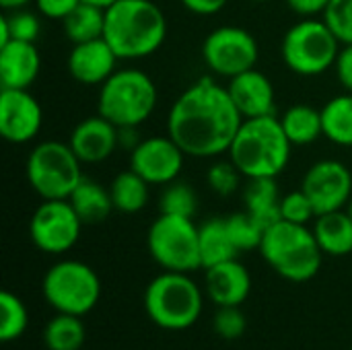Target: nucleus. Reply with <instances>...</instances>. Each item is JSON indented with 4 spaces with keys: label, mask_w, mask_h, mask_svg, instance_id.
Wrapping results in <instances>:
<instances>
[{
    "label": "nucleus",
    "mask_w": 352,
    "mask_h": 350,
    "mask_svg": "<svg viewBox=\"0 0 352 350\" xmlns=\"http://www.w3.org/2000/svg\"><path fill=\"white\" fill-rule=\"evenodd\" d=\"M109 194L113 206L122 215H136L140 212L151 198V184L140 177L136 171L128 169L118 173L109 184Z\"/></svg>",
    "instance_id": "nucleus-26"
},
{
    "label": "nucleus",
    "mask_w": 352,
    "mask_h": 350,
    "mask_svg": "<svg viewBox=\"0 0 352 350\" xmlns=\"http://www.w3.org/2000/svg\"><path fill=\"white\" fill-rule=\"evenodd\" d=\"M260 254L266 264L289 283H307L318 276L324 252L307 225L278 221L264 231Z\"/></svg>",
    "instance_id": "nucleus-4"
},
{
    "label": "nucleus",
    "mask_w": 352,
    "mask_h": 350,
    "mask_svg": "<svg viewBox=\"0 0 352 350\" xmlns=\"http://www.w3.org/2000/svg\"><path fill=\"white\" fill-rule=\"evenodd\" d=\"M159 91L155 80L138 68H118L97 95V111L118 128H140L157 109Z\"/></svg>",
    "instance_id": "nucleus-6"
},
{
    "label": "nucleus",
    "mask_w": 352,
    "mask_h": 350,
    "mask_svg": "<svg viewBox=\"0 0 352 350\" xmlns=\"http://www.w3.org/2000/svg\"><path fill=\"white\" fill-rule=\"evenodd\" d=\"M198 239H200V258L202 268H210L214 264L235 260L239 256V250L235 248L225 217H214L198 225Z\"/></svg>",
    "instance_id": "nucleus-24"
},
{
    "label": "nucleus",
    "mask_w": 352,
    "mask_h": 350,
    "mask_svg": "<svg viewBox=\"0 0 352 350\" xmlns=\"http://www.w3.org/2000/svg\"><path fill=\"white\" fill-rule=\"evenodd\" d=\"M225 223H227L229 235H231L235 248L239 250V254L260 250L266 229L248 210H239V212L225 217Z\"/></svg>",
    "instance_id": "nucleus-32"
},
{
    "label": "nucleus",
    "mask_w": 352,
    "mask_h": 350,
    "mask_svg": "<svg viewBox=\"0 0 352 350\" xmlns=\"http://www.w3.org/2000/svg\"><path fill=\"white\" fill-rule=\"evenodd\" d=\"M64 33L72 43H85L103 37L105 29V8L80 2L64 21H62Z\"/></svg>",
    "instance_id": "nucleus-29"
},
{
    "label": "nucleus",
    "mask_w": 352,
    "mask_h": 350,
    "mask_svg": "<svg viewBox=\"0 0 352 350\" xmlns=\"http://www.w3.org/2000/svg\"><path fill=\"white\" fill-rule=\"evenodd\" d=\"M322 19L342 45L352 43V0H330Z\"/></svg>",
    "instance_id": "nucleus-36"
},
{
    "label": "nucleus",
    "mask_w": 352,
    "mask_h": 350,
    "mask_svg": "<svg viewBox=\"0 0 352 350\" xmlns=\"http://www.w3.org/2000/svg\"><path fill=\"white\" fill-rule=\"evenodd\" d=\"M204 295V289L188 272L163 270L144 289V311L161 330L182 332L202 316Z\"/></svg>",
    "instance_id": "nucleus-5"
},
{
    "label": "nucleus",
    "mask_w": 352,
    "mask_h": 350,
    "mask_svg": "<svg viewBox=\"0 0 352 350\" xmlns=\"http://www.w3.org/2000/svg\"><path fill=\"white\" fill-rule=\"evenodd\" d=\"M280 124L293 146H307L324 136L322 109L305 103H297L285 109V113L280 116Z\"/></svg>",
    "instance_id": "nucleus-25"
},
{
    "label": "nucleus",
    "mask_w": 352,
    "mask_h": 350,
    "mask_svg": "<svg viewBox=\"0 0 352 350\" xmlns=\"http://www.w3.org/2000/svg\"><path fill=\"white\" fill-rule=\"evenodd\" d=\"M142 142L140 134H138V128L136 126H124V128H118V144L120 149L124 151H134L138 144Z\"/></svg>",
    "instance_id": "nucleus-42"
},
{
    "label": "nucleus",
    "mask_w": 352,
    "mask_h": 350,
    "mask_svg": "<svg viewBox=\"0 0 352 350\" xmlns=\"http://www.w3.org/2000/svg\"><path fill=\"white\" fill-rule=\"evenodd\" d=\"M31 0H0V6L4 10H16V8H25Z\"/></svg>",
    "instance_id": "nucleus-43"
},
{
    "label": "nucleus",
    "mask_w": 352,
    "mask_h": 350,
    "mask_svg": "<svg viewBox=\"0 0 352 350\" xmlns=\"http://www.w3.org/2000/svg\"><path fill=\"white\" fill-rule=\"evenodd\" d=\"M204 293L217 307H241L252 293V274L235 258L204 268Z\"/></svg>",
    "instance_id": "nucleus-18"
},
{
    "label": "nucleus",
    "mask_w": 352,
    "mask_h": 350,
    "mask_svg": "<svg viewBox=\"0 0 352 350\" xmlns=\"http://www.w3.org/2000/svg\"><path fill=\"white\" fill-rule=\"evenodd\" d=\"M184 4L186 10H190L192 14H198V17H212V14H219L229 0H179Z\"/></svg>",
    "instance_id": "nucleus-41"
},
{
    "label": "nucleus",
    "mask_w": 352,
    "mask_h": 350,
    "mask_svg": "<svg viewBox=\"0 0 352 350\" xmlns=\"http://www.w3.org/2000/svg\"><path fill=\"white\" fill-rule=\"evenodd\" d=\"M33 2L41 17L54 19V21H64L82 0H33Z\"/></svg>",
    "instance_id": "nucleus-38"
},
{
    "label": "nucleus",
    "mask_w": 352,
    "mask_h": 350,
    "mask_svg": "<svg viewBox=\"0 0 352 350\" xmlns=\"http://www.w3.org/2000/svg\"><path fill=\"white\" fill-rule=\"evenodd\" d=\"M103 39L120 60H142L167 39V17L153 0H118L105 8Z\"/></svg>",
    "instance_id": "nucleus-2"
},
{
    "label": "nucleus",
    "mask_w": 352,
    "mask_h": 350,
    "mask_svg": "<svg viewBox=\"0 0 352 350\" xmlns=\"http://www.w3.org/2000/svg\"><path fill=\"white\" fill-rule=\"evenodd\" d=\"M41 338L47 350H80L87 340V330L80 316L56 314L43 326Z\"/></svg>",
    "instance_id": "nucleus-28"
},
{
    "label": "nucleus",
    "mask_w": 352,
    "mask_h": 350,
    "mask_svg": "<svg viewBox=\"0 0 352 350\" xmlns=\"http://www.w3.org/2000/svg\"><path fill=\"white\" fill-rule=\"evenodd\" d=\"M25 175L41 200H68L80 184L82 163L68 142L43 140L27 155Z\"/></svg>",
    "instance_id": "nucleus-8"
},
{
    "label": "nucleus",
    "mask_w": 352,
    "mask_h": 350,
    "mask_svg": "<svg viewBox=\"0 0 352 350\" xmlns=\"http://www.w3.org/2000/svg\"><path fill=\"white\" fill-rule=\"evenodd\" d=\"M43 126V109L29 89H0V136L10 144H27Z\"/></svg>",
    "instance_id": "nucleus-15"
},
{
    "label": "nucleus",
    "mask_w": 352,
    "mask_h": 350,
    "mask_svg": "<svg viewBox=\"0 0 352 350\" xmlns=\"http://www.w3.org/2000/svg\"><path fill=\"white\" fill-rule=\"evenodd\" d=\"M316 208L307 194L299 188L295 192H289L280 198V219L297 225H309L316 219Z\"/></svg>",
    "instance_id": "nucleus-35"
},
{
    "label": "nucleus",
    "mask_w": 352,
    "mask_h": 350,
    "mask_svg": "<svg viewBox=\"0 0 352 350\" xmlns=\"http://www.w3.org/2000/svg\"><path fill=\"white\" fill-rule=\"evenodd\" d=\"M243 124L229 89L212 76H202L186 87L167 113V134L194 159H214L229 153Z\"/></svg>",
    "instance_id": "nucleus-1"
},
{
    "label": "nucleus",
    "mask_w": 352,
    "mask_h": 350,
    "mask_svg": "<svg viewBox=\"0 0 352 350\" xmlns=\"http://www.w3.org/2000/svg\"><path fill=\"white\" fill-rule=\"evenodd\" d=\"M324 138L336 146H352V93H340L322 107Z\"/></svg>",
    "instance_id": "nucleus-27"
},
{
    "label": "nucleus",
    "mask_w": 352,
    "mask_h": 350,
    "mask_svg": "<svg viewBox=\"0 0 352 350\" xmlns=\"http://www.w3.org/2000/svg\"><path fill=\"white\" fill-rule=\"evenodd\" d=\"M260 45L252 31L237 25H221L202 41V60L206 68L223 78H233L256 68Z\"/></svg>",
    "instance_id": "nucleus-11"
},
{
    "label": "nucleus",
    "mask_w": 352,
    "mask_h": 350,
    "mask_svg": "<svg viewBox=\"0 0 352 350\" xmlns=\"http://www.w3.org/2000/svg\"><path fill=\"white\" fill-rule=\"evenodd\" d=\"M291 149L293 144L276 113L248 118L231 142L229 159L245 179L278 177L289 167Z\"/></svg>",
    "instance_id": "nucleus-3"
},
{
    "label": "nucleus",
    "mask_w": 352,
    "mask_h": 350,
    "mask_svg": "<svg viewBox=\"0 0 352 350\" xmlns=\"http://www.w3.org/2000/svg\"><path fill=\"white\" fill-rule=\"evenodd\" d=\"M159 210L163 215H177L194 219L198 212V196L194 188L186 182H171L159 196Z\"/></svg>",
    "instance_id": "nucleus-33"
},
{
    "label": "nucleus",
    "mask_w": 352,
    "mask_h": 350,
    "mask_svg": "<svg viewBox=\"0 0 352 350\" xmlns=\"http://www.w3.org/2000/svg\"><path fill=\"white\" fill-rule=\"evenodd\" d=\"M68 144L72 146L82 165L103 163L120 149L118 126L101 113L89 116L72 128Z\"/></svg>",
    "instance_id": "nucleus-17"
},
{
    "label": "nucleus",
    "mask_w": 352,
    "mask_h": 350,
    "mask_svg": "<svg viewBox=\"0 0 352 350\" xmlns=\"http://www.w3.org/2000/svg\"><path fill=\"white\" fill-rule=\"evenodd\" d=\"M39 33H41L39 12L27 10V8H16V10H8L0 17V45L8 43L10 39L35 43Z\"/></svg>",
    "instance_id": "nucleus-30"
},
{
    "label": "nucleus",
    "mask_w": 352,
    "mask_h": 350,
    "mask_svg": "<svg viewBox=\"0 0 352 350\" xmlns=\"http://www.w3.org/2000/svg\"><path fill=\"white\" fill-rule=\"evenodd\" d=\"M241 171L233 165V161H214L208 171H206V184L208 188L227 198V196H233L239 188H241Z\"/></svg>",
    "instance_id": "nucleus-34"
},
{
    "label": "nucleus",
    "mask_w": 352,
    "mask_h": 350,
    "mask_svg": "<svg viewBox=\"0 0 352 350\" xmlns=\"http://www.w3.org/2000/svg\"><path fill=\"white\" fill-rule=\"evenodd\" d=\"M29 328V311L23 299L10 291L0 293V340L14 342Z\"/></svg>",
    "instance_id": "nucleus-31"
},
{
    "label": "nucleus",
    "mask_w": 352,
    "mask_h": 350,
    "mask_svg": "<svg viewBox=\"0 0 352 350\" xmlns=\"http://www.w3.org/2000/svg\"><path fill=\"white\" fill-rule=\"evenodd\" d=\"M120 58L111 45L99 37L85 43H72L66 66L70 76L85 87H101L116 70Z\"/></svg>",
    "instance_id": "nucleus-16"
},
{
    "label": "nucleus",
    "mask_w": 352,
    "mask_h": 350,
    "mask_svg": "<svg viewBox=\"0 0 352 350\" xmlns=\"http://www.w3.org/2000/svg\"><path fill=\"white\" fill-rule=\"evenodd\" d=\"M285 2L295 14H299L303 19L322 17L330 4V0H285Z\"/></svg>",
    "instance_id": "nucleus-40"
},
{
    "label": "nucleus",
    "mask_w": 352,
    "mask_h": 350,
    "mask_svg": "<svg viewBox=\"0 0 352 350\" xmlns=\"http://www.w3.org/2000/svg\"><path fill=\"white\" fill-rule=\"evenodd\" d=\"M82 225L70 200H43L29 221V237L39 252L62 256L76 245Z\"/></svg>",
    "instance_id": "nucleus-12"
},
{
    "label": "nucleus",
    "mask_w": 352,
    "mask_h": 350,
    "mask_svg": "<svg viewBox=\"0 0 352 350\" xmlns=\"http://www.w3.org/2000/svg\"><path fill=\"white\" fill-rule=\"evenodd\" d=\"M301 190L311 200L316 215L344 210L352 196L351 169L338 159H322L309 165Z\"/></svg>",
    "instance_id": "nucleus-13"
},
{
    "label": "nucleus",
    "mask_w": 352,
    "mask_h": 350,
    "mask_svg": "<svg viewBox=\"0 0 352 350\" xmlns=\"http://www.w3.org/2000/svg\"><path fill=\"white\" fill-rule=\"evenodd\" d=\"M41 72V56L35 43L10 39L0 45L2 89H29Z\"/></svg>",
    "instance_id": "nucleus-20"
},
{
    "label": "nucleus",
    "mask_w": 352,
    "mask_h": 350,
    "mask_svg": "<svg viewBox=\"0 0 352 350\" xmlns=\"http://www.w3.org/2000/svg\"><path fill=\"white\" fill-rule=\"evenodd\" d=\"M82 2H89V4H95V6H101V8H109L113 2L118 0H82Z\"/></svg>",
    "instance_id": "nucleus-44"
},
{
    "label": "nucleus",
    "mask_w": 352,
    "mask_h": 350,
    "mask_svg": "<svg viewBox=\"0 0 352 350\" xmlns=\"http://www.w3.org/2000/svg\"><path fill=\"white\" fill-rule=\"evenodd\" d=\"M342 43L324 19H301L287 29L280 41L285 66L299 76H320L334 68Z\"/></svg>",
    "instance_id": "nucleus-7"
},
{
    "label": "nucleus",
    "mask_w": 352,
    "mask_h": 350,
    "mask_svg": "<svg viewBox=\"0 0 352 350\" xmlns=\"http://www.w3.org/2000/svg\"><path fill=\"white\" fill-rule=\"evenodd\" d=\"M68 200L85 225L103 223L116 210L109 188H103L91 177H82Z\"/></svg>",
    "instance_id": "nucleus-23"
},
{
    "label": "nucleus",
    "mask_w": 352,
    "mask_h": 350,
    "mask_svg": "<svg viewBox=\"0 0 352 350\" xmlns=\"http://www.w3.org/2000/svg\"><path fill=\"white\" fill-rule=\"evenodd\" d=\"M314 235L324 256H349L352 254V219L346 210H334L316 217Z\"/></svg>",
    "instance_id": "nucleus-22"
},
{
    "label": "nucleus",
    "mask_w": 352,
    "mask_h": 350,
    "mask_svg": "<svg viewBox=\"0 0 352 350\" xmlns=\"http://www.w3.org/2000/svg\"><path fill=\"white\" fill-rule=\"evenodd\" d=\"M334 72H336L340 87L346 93H352V43H346L340 47V54L334 64Z\"/></svg>",
    "instance_id": "nucleus-39"
},
{
    "label": "nucleus",
    "mask_w": 352,
    "mask_h": 350,
    "mask_svg": "<svg viewBox=\"0 0 352 350\" xmlns=\"http://www.w3.org/2000/svg\"><path fill=\"white\" fill-rule=\"evenodd\" d=\"M227 89H229V95H231L235 107L243 116V120L274 116V109H276L274 85L258 68H252L248 72H241V74L229 78Z\"/></svg>",
    "instance_id": "nucleus-19"
},
{
    "label": "nucleus",
    "mask_w": 352,
    "mask_h": 350,
    "mask_svg": "<svg viewBox=\"0 0 352 350\" xmlns=\"http://www.w3.org/2000/svg\"><path fill=\"white\" fill-rule=\"evenodd\" d=\"M186 153L167 136H148L130 153V169L144 177L151 186H165L182 175Z\"/></svg>",
    "instance_id": "nucleus-14"
},
{
    "label": "nucleus",
    "mask_w": 352,
    "mask_h": 350,
    "mask_svg": "<svg viewBox=\"0 0 352 350\" xmlns=\"http://www.w3.org/2000/svg\"><path fill=\"white\" fill-rule=\"evenodd\" d=\"M146 245L163 270L190 274L202 268L198 225L194 219L161 212L146 233Z\"/></svg>",
    "instance_id": "nucleus-10"
},
{
    "label": "nucleus",
    "mask_w": 352,
    "mask_h": 350,
    "mask_svg": "<svg viewBox=\"0 0 352 350\" xmlns=\"http://www.w3.org/2000/svg\"><path fill=\"white\" fill-rule=\"evenodd\" d=\"M212 328L223 340H237L248 330V318L241 307H219L212 318Z\"/></svg>",
    "instance_id": "nucleus-37"
},
{
    "label": "nucleus",
    "mask_w": 352,
    "mask_h": 350,
    "mask_svg": "<svg viewBox=\"0 0 352 350\" xmlns=\"http://www.w3.org/2000/svg\"><path fill=\"white\" fill-rule=\"evenodd\" d=\"M254 2H268V0H254Z\"/></svg>",
    "instance_id": "nucleus-46"
},
{
    "label": "nucleus",
    "mask_w": 352,
    "mask_h": 350,
    "mask_svg": "<svg viewBox=\"0 0 352 350\" xmlns=\"http://www.w3.org/2000/svg\"><path fill=\"white\" fill-rule=\"evenodd\" d=\"M280 192L276 177H258L248 179V186L243 188V206L245 210L264 227L276 225L280 219Z\"/></svg>",
    "instance_id": "nucleus-21"
},
{
    "label": "nucleus",
    "mask_w": 352,
    "mask_h": 350,
    "mask_svg": "<svg viewBox=\"0 0 352 350\" xmlns=\"http://www.w3.org/2000/svg\"><path fill=\"white\" fill-rule=\"evenodd\" d=\"M344 210H346V215H349V217L352 219V196H351V200H349V204H346V208H344Z\"/></svg>",
    "instance_id": "nucleus-45"
},
{
    "label": "nucleus",
    "mask_w": 352,
    "mask_h": 350,
    "mask_svg": "<svg viewBox=\"0 0 352 350\" xmlns=\"http://www.w3.org/2000/svg\"><path fill=\"white\" fill-rule=\"evenodd\" d=\"M41 295L56 314L85 318L101 299L99 274L80 260H60L41 281Z\"/></svg>",
    "instance_id": "nucleus-9"
}]
</instances>
